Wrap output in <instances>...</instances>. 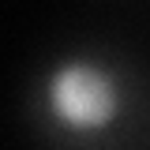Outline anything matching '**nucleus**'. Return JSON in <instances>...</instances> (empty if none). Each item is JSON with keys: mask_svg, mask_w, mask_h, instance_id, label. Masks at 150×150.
Returning a JSON list of instances; mask_svg holds the SVG:
<instances>
[{"mask_svg": "<svg viewBox=\"0 0 150 150\" xmlns=\"http://www.w3.org/2000/svg\"><path fill=\"white\" fill-rule=\"evenodd\" d=\"M41 105L64 135L98 139L124 116V79L101 56L68 53L41 79Z\"/></svg>", "mask_w": 150, "mask_h": 150, "instance_id": "1", "label": "nucleus"}]
</instances>
